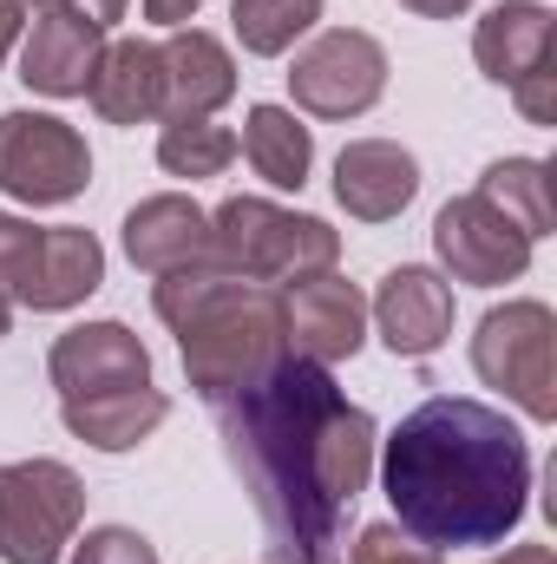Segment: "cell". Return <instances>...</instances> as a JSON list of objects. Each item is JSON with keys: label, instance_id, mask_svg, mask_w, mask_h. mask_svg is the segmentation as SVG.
I'll list each match as a JSON object with an SVG mask.
<instances>
[{"label": "cell", "instance_id": "7", "mask_svg": "<svg viewBox=\"0 0 557 564\" xmlns=\"http://www.w3.org/2000/svg\"><path fill=\"white\" fill-rule=\"evenodd\" d=\"M288 93L308 119H361L387 93V46L361 26H328L295 53Z\"/></svg>", "mask_w": 557, "mask_h": 564}, {"label": "cell", "instance_id": "1", "mask_svg": "<svg viewBox=\"0 0 557 564\" xmlns=\"http://www.w3.org/2000/svg\"><path fill=\"white\" fill-rule=\"evenodd\" d=\"M210 414L276 558H335L341 519L374 479V414L302 355H276Z\"/></svg>", "mask_w": 557, "mask_h": 564}, {"label": "cell", "instance_id": "33", "mask_svg": "<svg viewBox=\"0 0 557 564\" xmlns=\"http://www.w3.org/2000/svg\"><path fill=\"white\" fill-rule=\"evenodd\" d=\"M492 564H557V552L551 545H512L505 558H492Z\"/></svg>", "mask_w": 557, "mask_h": 564}, {"label": "cell", "instance_id": "32", "mask_svg": "<svg viewBox=\"0 0 557 564\" xmlns=\"http://www.w3.org/2000/svg\"><path fill=\"white\" fill-rule=\"evenodd\" d=\"M401 7H407V13H419V20H459L472 0H401Z\"/></svg>", "mask_w": 557, "mask_h": 564}, {"label": "cell", "instance_id": "28", "mask_svg": "<svg viewBox=\"0 0 557 564\" xmlns=\"http://www.w3.org/2000/svg\"><path fill=\"white\" fill-rule=\"evenodd\" d=\"M512 99H518V112H525L532 126H557V59L538 66V73H525V79L512 86Z\"/></svg>", "mask_w": 557, "mask_h": 564}, {"label": "cell", "instance_id": "16", "mask_svg": "<svg viewBox=\"0 0 557 564\" xmlns=\"http://www.w3.org/2000/svg\"><path fill=\"white\" fill-rule=\"evenodd\" d=\"M99 282H106V243L79 224H53V230H40V257L13 302L33 315H59V308H79Z\"/></svg>", "mask_w": 557, "mask_h": 564}, {"label": "cell", "instance_id": "11", "mask_svg": "<svg viewBox=\"0 0 557 564\" xmlns=\"http://www.w3.org/2000/svg\"><path fill=\"white\" fill-rule=\"evenodd\" d=\"M46 375H53L59 401L106 394V388H144L151 381V348L125 322H79V328H66L53 341Z\"/></svg>", "mask_w": 557, "mask_h": 564}, {"label": "cell", "instance_id": "22", "mask_svg": "<svg viewBox=\"0 0 557 564\" xmlns=\"http://www.w3.org/2000/svg\"><path fill=\"white\" fill-rule=\"evenodd\" d=\"M479 197H485L499 217H512L532 243L551 237L557 204H551V164H545V158H499V164H485Z\"/></svg>", "mask_w": 557, "mask_h": 564}, {"label": "cell", "instance_id": "27", "mask_svg": "<svg viewBox=\"0 0 557 564\" xmlns=\"http://www.w3.org/2000/svg\"><path fill=\"white\" fill-rule=\"evenodd\" d=\"M73 564H164V558L132 525H99V532H86V545H73Z\"/></svg>", "mask_w": 557, "mask_h": 564}, {"label": "cell", "instance_id": "24", "mask_svg": "<svg viewBox=\"0 0 557 564\" xmlns=\"http://www.w3.org/2000/svg\"><path fill=\"white\" fill-rule=\"evenodd\" d=\"M157 164L171 177H223L237 164V132L230 126H210V119H184V126H164L157 132Z\"/></svg>", "mask_w": 557, "mask_h": 564}, {"label": "cell", "instance_id": "6", "mask_svg": "<svg viewBox=\"0 0 557 564\" xmlns=\"http://www.w3.org/2000/svg\"><path fill=\"white\" fill-rule=\"evenodd\" d=\"M86 486L66 459H7L0 466V558L59 564L79 539Z\"/></svg>", "mask_w": 557, "mask_h": 564}, {"label": "cell", "instance_id": "25", "mask_svg": "<svg viewBox=\"0 0 557 564\" xmlns=\"http://www.w3.org/2000/svg\"><path fill=\"white\" fill-rule=\"evenodd\" d=\"M33 257H40V224L0 210V295H7V302L20 295V282H26V270H33Z\"/></svg>", "mask_w": 557, "mask_h": 564}, {"label": "cell", "instance_id": "9", "mask_svg": "<svg viewBox=\"0 0 557 564\" xmlns=\"http://www.w3.org/2000/svg\"><path fill=\"white\" fill-rule=\"evenodd\" d=\"M433 250H439L446 276L472 282V289H499V282H518L532 270V237L512 217H499L479 191L452 197L433 217Z\"/></svg>", "mask_w": 557, "mask_h": 564}, {"label": "cell", "instance_id": "34", "mask_svg": "<svg viewBox=\"0 0 557 564\" xmlns=\"http://www.w3.org/2000/svg\"><path fill=\"white\" fill-rule=\"evenodd\" d=\"M7 328H13V302L0 295V341H7Z\"/></svg>", "mask_w": 557, "mask_h": 564}, {"label": "cell", "instance_id": "5", "mask_svg": "<svg viewBox=\"0 0 557 564\" xmlns=\"http://www.w3.org/2000/svg\"><path fill=\"white\" fill-rule=\"evenodd\" d=\"M472 375L485 388H499L505 401H518L538 426L557 421V315L551 302H505L485 308L479 335H472Z\"/></svg>", "mask_w": 557, "mask_h": 564}, {"label": "cell", "instance_id": "13", "mask_svg": "<svg viewBox=\"0 0 557 564\" xmlns=\"http://www.w3.org/2000/svg\"><path fill=\"white\" fill-rule=\"evenodd\" d=\"M164 59V99H157V119L164 126H184V119H210L217 106L237 99V59L217 33L204 26H171V40L157 46Z\"/></svg>", "mask_w": 557, "mask_h": 564}, {"label": "cell", "instance_id": "20", "mask_svg": "<svg viewBox=\"0 0 557 564\" xmlns=\"http://www.w3.org/2000/svg\"><path fill=\"white\" fill-rule=\"evenodd\" d=\"M92 112L106 126H151L157 119V99H164V59L151 40H112L99 53V73L86 86Z\"/></svg>", "mask_w": 557, "mask_h": 564}, {"label": "cell", "instance_id": "2", "mask_svg": "<svg viewBox=\"0 0 557 564\" xmlns=\"http://www.w3.org/2000/svg\"><path fill=\"white\" fill-rule=\"evenodd\" d=\"M394 525L426 552L505 545L532 506V446L485 401H419L381 446Z\"/></svg>", "mask_w": 557, "mask_h": 564}, {"label": "cell", "instance_id": "3", "mask_svg": "<svg viewBox=\"0 0 557 564\" xmlns=\"http://www.w3.org/2000/svg\"><path fill=\"white\" fill-rule=\"evenodd\" d=\"M151 308L177 335L184 381H190V394L204 408H223L276 355H288V341H282V289L243 282L237 270H223L210 250L197 263H184V270L151 282Z\"/></svg>", "mask_w": 557, "mask_h": 564}, {"label": "cell", "instance_id": "12", "mask_svg": "<svg viewBox=\"0 0 557 564\" xmlns=\"http://www.w3.org/2000/svg\"><path fill=\"white\" fill-rule=\"evenodd\" d=\"M374 328L381 341L401 355V361H426L446 348L452 335V282L426 263H401L381 276V295H374Z\"/></svg>", "mask_w": 557, "mask_h": 564}, {"label": "cell", "instance_id": "30", "mask_svg": "<svg viewBox=\"0 0 557 564\" xmlns=\"http://www.w3.org/2000/svg\"><path fill=\"white\" fill-rule=\"evenodd\" d=\"M197 7H204V0H144V20H157V26H190Z\"/></svg>", "mask_w": 557, "mask_h": 564}, {"label": "cell", "instance_id": "18", "mask_svg": "<svg viewBox=\"0 0 557 564\" xmlns=\"http://www.w3.org/2000/svg\"><path fill=\"white\" fill-rule=\"evenodd\" d=\"M210 250V210L184 191H164V197H144L139 210L125 217V257L144 276H171L184 263H197Z\"/></svg>", "mask_w": 557, "mask_h": 564}, {"label": "cell", "instance_id": "14", "mask_svg": "<svg viewBox=\"0 0 557 564\" xmlns=\"http://www.w3.org/2000/svg\"><path fill=\"white\" fill-rule=\"evenodd\" d=\"M419 197V158L394 139H354L335 158V204L354 224H394Z\"/></svg>", "mask_w": 557, "mask_h": 564}, {"label": "cell", "instance_id": "29", "mask_svg": "<svg viewBox=\"0 0 557 564\" xmlns=\"http://www.w3.org/2000/svg\"><path fill=\"white\" fill-rule=\"evenodd\" d=\"M40 7H59V13H73V20H92V26L106 33L112 20H125V7H132V0H40Z\"/></svg>", "mask_w": 557, "mask_h": 564}, {"label": "cell", "instance_id": "4", "mask_svg": "<svg viewBox=\"0 0 557 564\" xmlns=\"http://www.w3.org/2000/svg\"><path fill=\"white\" fill-rule=\"evenodd\" d=\"M210 257L223 270H237L243 282L288 289V282H302V276L335 270L341 230H328L321 217L282 210L270 197H223L210 210Z\"/></svg>", "mask_w": 557, "mask_h": 564}, {"label": "cell", "instance_id": "36", "mask_svg": "<svg viewBox=\"0 0 557 564\" xmlns=\"http://www.w3.org/2000/svg\"><path fill=\"white\" fill-rule=\"evenodd\" d=\"M26 7H40V0H26Z\"/></svg>", "mask_w": 557, "mask_h": 564}, {"label": "cell", "instance_id": "26", "mask_svg": "<svg viewBox=\"0 0 557 564\" xmlns=\"http://www.w3.org/2000/svg\"><path fill=\"white\" fill-rule=\"evenodd\" d=\"M354 564H446V552H426L419 539H407V532L387 519V525H361Z\"/></svg>", "mask_w": 557, "mask_h": 564}, {"label": "cell", "instance_id": "21", "mask_svg": "<svg viewBox=\"0 0 557 564\" xmlns=\"http://www.w3.org/2000/svg\"><path fill=\"white\" fill-rule=\"evenodd\" d=\"M237 151L250 158V171L276 191H302L315 171V132L288 112V106H250Z\"/></svg>", "mask_w": 557, "mask_h": 564}, {"label": "cell", "instance_id": "8", "mask_svg": "<svg viewBox=\"0 0 557 564\" xmlns=\"http://www.w3.org/2000/svg\"><path fill=\"white\" fill-rule=\"evenodd\" d=\"M92 184L86 139L53 112H0V191L13 204H73Z\"/></svg>", "mask_w": 557, "mask_h": 564}, {"label": "cell", "instance_id": "17", "mask_svg": "<svg viewBox=\"0 0 557 564\" xmlns=\"http://www.w3.org/2000/svg\"><path fill=\"white\" fill-rule=\"evenodd\" d=\"M472 59L492 86H518L525 73L557 59V20L545 0H499L479 33H472Z\"/></svg>", "mask_w": 557, "mask_h": 564}, {"label": "cell", "instance_id": "19", "mask_svg": "<svg viewBox=\"0 0 557 564\" xmlns=\"http://www.w3.org/2000/svg\"><path fill=\"white\" fill-rule=\"evenodd\" d=\"M59 421L73 440L99 446V453H132L139 440H151L157 426L171 421V401L164 388H106V394H79V401H59Z\"/></svg>", "mask_w": 557, "mask_h": 564}, {"label": "cell", "instance_id": "31", "mask_svg": "<svg viewBox=\"0 0 557 564\" xmlns=\"http://www.w3.org/2000/svg\"><path fill=\"white\" fill-rule=\"evenodd\" d=\"M20 26H26V0H0V59L13 53V40H20Z\"/></svg>", "mask_w": 557, "mask_h": 564}, {"label": "cell", "instance_id": "10", "mask_svg": "<svg viewBox=\"0 0 557 564\" xmlns=\"http://www.w3.org/2000/svg\"><path fill=\"white\" fill-rule=\"evenodd\" d=\"M282 341H288V355H302L315 368L354 361L368 341V295L335 270L288 282L282 289Z\"/></svg>", "mask_w": 557, "mask_h": 564}, {"label": "cell", "instance_id": "23", "mask_svg": "<svg viewBox=\"0 0 557 564\" xmlns=\"http://www.w3.org/2000/svg\"><path fill=\"white\" fill-rule=\"evenodd\" d=\"M315 20H321V0H230V26H237L243 53H256V59H282Z\"/></svg>", "mask_w": 557, "mask_h": 564}, {"label": "cell", "instance_id": "15", "mask_svg": "<svg viewBox=\"0 0 557 564\" xmlns=\"http://www.w3.org/2000/svg\"><path fill=\"white\" fill-rule=\"evenodd\" d=\"M99 53H106V33L92 20H73L59 7H40L26 46H20V79L33 93H46V99H86V86L99 73Z\"/></svg>", "mask_w": 557, "mask_h": 564}, {"label": "cell", "instance_id": "35", "mask_svg": "<svg viewBox=\"0 0 557 564\" xmlns=\"http://www.w3.org/2000/svg\"><path fill=\"white\" fill-rule=\"evenodd\" d=\"M276 564H335V558H276Z\"/></svg>", "mask_w": 557, "mask_h": 564}]
</instances>
